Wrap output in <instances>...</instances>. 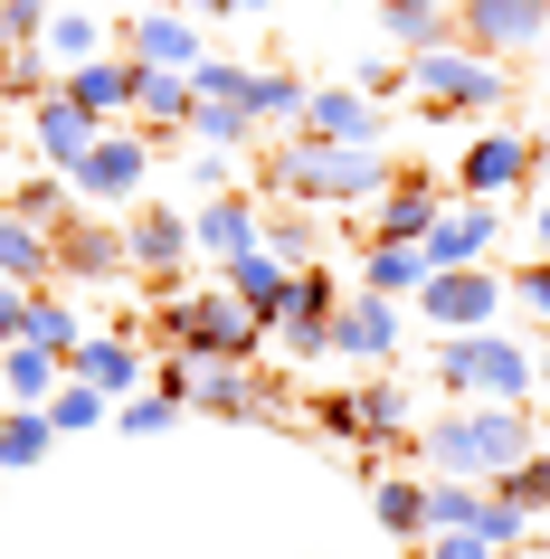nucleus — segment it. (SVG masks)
I'll return each mask as SVG.
<instances>
[{"label":"nucleus","instance_id":"nucleus-1","mask_svg":"<svg viewBox=\"0 0 550 559\" xmlns=\"http://www.w3.org/2000/svg\"><path fill=\"white\" fill-rule=\"evenodd\" d=\"M399 180L389 143H314V133H266L257 143V190L276 200H314V209H371Z\"/></svg>","mask_w":550,"mask_h":559},{"label":"nucleus","instance_id":"nucleus-2","mask_svg":"<svg viewBox=\"0 0 550 559\" xmlns=\"http://www.w3.org/2000/svg\"><path fill=\"white\" fill-rule=\"evenodd\" d=\"M541 445V417L513 408V399H465V408L428 417V437H418V465L428 474H475V484H493L503 465H522Z\"/></svg>","mask_w":550,"mask_h":559},{"label":"nucleus","instance_id":"nucleus-3","mask_svg":"<svg viewBox=\"0 0 550 559\" xmlns=\"http://www.w3.org/2000/svg\"><path fill=\"white\" fill-rule=\"evenodd\" d=\"M436 389H456V399H513L531 408V389H541V352H522L503 323L484 332H436Z\"/></svg>","mask_w":550,"mask_h":559},{"label":"nucleus","instance_id":"nucleus-4","mask_svg":"<svg viewBox=\"0 0 550 559\" xmlns=\"http://www.w3.org/2000/svg\"><path fill=\"white\" fill-rule=\"evenodd\" d=\"M408 86H418V115L446 123V115H503V95H513V67L484 58V48H465V38H436L408 58Z\"/></svg>","mask_w":550,"mask_h":559},{"label":"nucleus","instance_id":"nucleus-5","mask_svg":"<svg viewBox=\"0 0 550 559\" xmlns=\"http://www.w3.org/2000/svg\"><path fill=\"white\" fill-rule=\"evenodd\" d=\"M190 209H162V200H133L124 209V275L143 285V295H180V275H190Z\"/></svg>","mask_w":550,"mask_h":559},{"label":"nucleus","instance_id":"nucleus-6","mask_svg":"<svg viewBox=\"0 0 550 559\" xmlns=\"http://www.w3.org/2000/svg\"><path fill=\"white\" fill-rule=\"evenodd\" d=\"M408 304H418V323H428V332H484V323H503L513 285H503L493 265H436Z\"/></svg>","mask_w":550,"mask_h":559},{"label":"nucleus","instance_id":"nucleus-7","mask_svg":"<svg viewBox=\"0 0 550 559\" xmlns=\"http://www.w3.org/2000/svg\"><path fill=\"white\" fill-rule=\"evenodd\" d=\"M67 180H77V209H133V200H143V180H152V143H143V133H124V123H105Z\"/></svg>","mask_w":550,"mask_h":559},{"label":"nucleus","instance_id":"nucleus-8","mask_svg":"<svg viewBox=\"0 0 550 559\" xmlns=\"http://www.w3.org/2000/svg\"><path fill=\"white\" fill-rule=\"evenodd\" d=\"M456 38L484 58H541L550 48V0H456Z\"/></svg>","mask_w":550,"mask_h":559},{"label":"nucleus","instance_id":"nucleus-9","mask_svg":"<svg viewBox=\"0 0 550 559\" xmlns=\"http://www.w3.org/2000/svg\"><path fill=\"white\" fill-rule=\"evenodd\" d=\"M48 257H58V285H124V209H77L48 237Z\"/></svg>","mask_w":550,"mask_h":559},{"label":"nucleus","instance_id":"nucleus-10","mask_svg":"<svg viewBox=\"0 0 550 559\" xmlns=\"http://www.w3.org/2000/svg\"><path fill=\"white\" fill-rule=\"evenodd\" d=\"M190 408L200 417H285V380L266 360H200L190 370Z\"/></svg>","mask_w":550,"mask_h":559},{"label":"nucleus","instance_id":"nucleus-11","mask_svg":"<svg viewBox=\"0 0 550 559\" xmlns=\"http://www.w3.org/2000/svg\"><path fill=\"white\" fill-rule=\"evenodd\" d=\"M408 323H399V295H371V285H351L342 313H332V360L351 370H379V360H399Z\"/></svg>","mask_w":550,"mask_h":559},{"label":"nucleus","instance_id":"nucleus-12","mask_svg":"<svg viewBox=\"0 0 550 559\" xmlns=\"http://www.w3.org/2000/svg\"><path fill=\"white\" fill-rule=\"evenodd\" d=\"M190 105H200L190 67H143V58H133V133H143L152 152L190 143Z\"/></svg>","mask_w":550,"mask_h":559},{"label":"nucleus","instance_id":"nucleus-13","mask_svg":"<svg viewBox=\"0 0 550 559\" xmlns=\"http://www.w3.org/2000/svg\"><path fill=\"white\" fill-rule=\"evenodd\" d=\"M190 247H200L209 265H229V257H247V247H266V200H257V190L190 200Z\"/></svg>","mask_w":550,"mask_h":559},{"label":"nucleus","instance_id":"nucleus-14","mask_svg":"<svg viewBox=\"0 0 550 559\" xmlns=\"http://www.w3.org/2000/svg\"><path fill=\"white\" fill-rule=\"evenodd\" d=\"M418 247H428V275L436 265H484L493 247H503V200H446Z\"/></svg>","mask_w":550,"mask_h":559},{"label":"nucleus","instance_id":"nucleus-15","mask_svg":"<svg viewBox=\"0 0 550 559\" xmlns=\"http://www.w3.org/2000/svg\"><path fill=\"white\" fill-rule=\"evenodd\" d=\"M456 180H465V200H522L531 190V133H475Z\"/></svg>","mask_w":550,"mask_h":559},{"label":"nucleus","instance_id":"nucleus-16","mask_svg":"<svg viewBox=\"0 0 550 559\" xmlns=\"http://www.w3.org/2000/svg\"><path fill=\"white\" fill-rule=\"evenodd\" d=\"M67 370H77L86 389H105V399H133V389L152 380V352L133 342V323H124V332H77Z\"/></svg>","mask_w":550,"mask_h":559},{"label":"nucleus","instance_id":"nucleus-17","mask_svg":"<svg viewBox=\"0 0 550 559\" xmlns=\"http://www.w3.org/2000/svg\"><path fill=\"white\" fill-rule=\"evenodd\" d=\"M209 38L200 20L180 10V0H152V10H124V58H143V67H190Z\"/></svg>","mask_w":550,"mask_h":559},{"label":"nucleus","instance_id":"nucleus-18","mask_svg":"<svg viewBox=\"0 0 550 559\" xmlns=\"http://www.w3.org/2000/svg\"><path fill=\"white\" fill-rule=\"evenodd\" d=\"M58 95H77L95 123H133V58L124 48H95V58H67Z\"/></svg>","mask_w":550,"mask_h":559},{"label":"nucleus","instance_id":"nucleus-19","mask_svg":"<svg viewBox=\"0 0 550 559\" xmlns=\"http://www.w3.org/2000/svg\"><path fill=\"white\" fill-rule=\"evenodd\" d=\"M294 275H304V265L266 257V247H247V257H229V265H219V285H229V295L247 304V313H257L266 332H276V323L294 313Z\"/></svg>","mask_w":550,"mask_h":559},{"label":"nucleus","instance_id":"nucleus-20","mask_svg":"<svg viewBox=\"0 0 550 559\" xmlns=\"http://www.w3.org/2000/svg\"><path fill=\"white\" fill-rule=\"evenodd\" d=\"M436 209H446V200H436V171H399L371 200V228H361V237H399V247H418V237L436 228Z\"/></svg>","mask_w":550,"mask_h":559},{"label":"nucleus","instance_id":"nucleus-21","mask_svg":"<svg viewBox=\"0 0 550 559\" xmlns=\"http://www.w3.org/2000/svg\"><path fill=\"white\" fill-rule=\"evenodd\" d=\"M95 133H105V123H95L86 105H77V95H58V86H48V95H38V105H30V143L48 152V171H77V162H86V143H95Z\"/></svg>","mask_w":550,"mask_h":559},{"label":"nucleus","instance_id":"nucleus-22","mask_svg":"<svg viewBox=\"0 0 550 559\" xmlns=\"http://www.w3.org/2000/svg\"><path fill=\"white\" fill-rule=\"evenodd\" d=\"M294 133H314V143H379V105L361 86H314Z\"/></svg>","mask_w":550,"mask_h":559},{"label":"nucleus","instance_id":"nucleus-23","mask_svg":"<svg viewBox=\"0 0 550 559\" xmlns=\"http://www.w3.org/2000/svg\"><path fill=\"white\" fill-rule=\"evenodd\" d=\"M304 76H294V67H247V86H237V105H247V115L266 123V133H294V123H304Z\"/></svg>","mask_w":550,"mask_h":559},{"label":"nucleus","instance_id":"nucleus-24","mask_svg":"<svg viewBox=\"0 0 550 559\" xmlns=\"http://www.w3.org/2000/svg\"><path fill=\"white\" fill-rule=\"evenodd\" d=\"M371 512L389 540H428V474H371Z\"/></svg>","mask_w":550,"mask_h":559},{"label":"nucleus","instance_id":"nucleus-25","mask_svg":"<svg viewBox=\"0 0 550 559\" xmlns=\"http://www.w3.org/2000/svg\"><path fill=\"white\" fill-rule=\"evenodd\" d=\"M190 143H209V152H257L266 123L247 115L237 95H200V105H190Z\"/></svg>","mask_w":550,"mask_h":559},{"label":"nucleus","instance_id":"nucleus-26","mask_svg":"<svg viewBox=\"0 0 550 559\" xmlns=\"http://www.w3.org/2000/svg\"><path fill=\"white\" fill-rule=\"evenodd\" d=\"M0 275H10V285H58V257H48V228H30L20 209H0Z\"/></svg>","mask_w":550,"mask_h":559},{"label":"nucleus","instance_id":"nucleus-27","mask_svg":"<svg viewBox=\"0 0 550 559\" xmlns=\"http://www.w3.org/2000/svg\"><path fill=\"white\" fill-rule=\"evenodd\" d=\"M361 285H371V295H418V285H428V247H399V237H371V247H361Z\"/></svg>","mask_w":550,"mask_h":559},{"label":"nucleus","instance_id":"nucleus-28","mask_svg":"<svg viewBox=\"0 0 550 559\" xmlns=\"http://www.w3.org/2000/svg\"><path fill=\"white\" fill-rule=\"evenodd\" d=\"M0 380H10L20 408H48V389L67 380V360L48 352V342H10V352H0Z\"/></svg>","mask_w":550,"mask_h":559},{"label":"nucleus","instance_id":"nucleus-29","mask_svg":"<svg viewBox=\"0 0 550 559\" xmlns=\"http://www.w3.org/2000/svg\"><path fill=\"white\" fill-rule=\"evenodd\" d=\"M379 29H389V48H399V58H418V48H436V38H456V0H418V10H379Z\"/></svg>","mask_w":550,"mask_h":559},{"label":"nucleus","instance_id":"nucleus-30","mask_svg":"<svg viewBox=\"0 0 550 559\" xmlns=\"http://www.w3.org/2000/svg\"><path fill=\"white\" fill-rule=\"evenodd\" d=\"M48 445H58V417L48 408H10L0 417V474H30Z\"/></svg>","mask_w":550,"mask_h":559},{"label":"nucleus","instance_id":"nucleus-31","mask_svg":"<svg viewBox=\"0 0 550 559\" xmlns=\"http://www.w3.org/2000/svg\"><path fill=\"white\" fill-rule=\"evenodd\" d=\"M314 247H323V218H314V200H304V209H266V257L314 265Z\"/></svg>","mask_w":550,"mask_h":559},{"label":"nucleus","instance_id":"nucleus-32","mask_svg":"<svg viewBox=\"0 0 550 559\" xmlns=\"http://www.w3.org/2000/svg\"><path fill=\"white\" fill-rule=\"evenodd\" d=\"M48 417H58V437H86V427H105V417H115V399H105V389H86L77 370H67V380L48 389Z\"/></svg>","mask_w":550,"mask_h":559},{"label":"nucleus","instance_id":"nucleus-33","mask_svg":"<svg viewBox=\"0 0 550 559\" xmlns=\"http://www.w3.org/2000/svg\"><path fill=\"white\" fill-rule=\"evenodd\" d=\"M20 342H48V352H77V304L58 295V285H30V332H20Z\"/></svg>","mask_w":550,"mask_h":559},{"label":"nucleus","instance_id":"nucleus-34","mask_svg":"<svg viewBox=\"0 0 550 559\" xmlns=\"http://www.w3.org/2000/svg\"><path fill=\"white\" fill-rule=\"evenodd\" d=\"M180 417H190V408H180V399H162V389H133V399H115V427H124V437H172Z\"/></svg>","mask_w":550,"mask_h":559},{"label":"nucleus","instance_id":"nucleus-35","mask_svg":"<svg viewBox=\"0 0 550 559\" xmlns=\"http://www.w3.org/2000/svg\"><path fill=\"white\" fill-rule=\"evenodd\" d=\"M493 493H503V502H522V512L541 522V512H550V455H541V445H531L522 465H503V474H493Z\"/></svg>","mask_w":550,"mask_h":559},{"label":"nucleus","instance_id":"nucleus-36","mask_svg":"<svg viewBox=\"0 0 550 559\" xmlns=\"http://www.w3.org/2000/svg\"><path fill=\"white\" fill-rule=\"evenodd\" d=\"M48 86H58V76H48V38H38V48H0V95L38 105Z\"/></svg>","mask_w":550,"mask_h":559},{"label":"nucleus","instance_id":"nucleus-37","mask_svg":"<svg viewBox=\"0 0 550 559\" xmlns=\"http://www.w3.org/2000/svg\"><path fill=\"white\" fill-rule=\"evenodd\" d=\"M475 531H484L493 550L513 559V550H522V540H531V512H522V502H503V493H493V484H484V512H475Z\"/></svg>","mask_w":550,"mask_h":559},{"label":"nucleus","instance_id":"nucleus-38","mask_svg":"<svg viewBox=\"0 0 550 559\" xmlns=\"http://www.w3.org/2000/svg\"><path fill=\"white\" fill-rule=\"evenodd\" d=\"M48 48H58V58H95V48H105V20H95V10H48Z\"/></svg>","mask_w":550,"mask_h":559},{"label":"nucleus","instance_id":"nucleus-39","mask_svg":"<svg viewBox=\"0 0 550 559\" xmlns=\"http://www.w3.org/2000/svg\"><path fill=\"white\" fill-rule=\"evenodd\" d=\"M342 275H323V265H304V275H294V313H304V323H332V313H342Z\"/></svg>","mask_w":550,"mask_h":559},{"label":"nucleus","instance_id":"nucleus-40","mask_svg":"<svg viewBox=\"0 0 550 559\" xmlns=\"http://www.w3.org/2000/svg\"><path fill=\"white\" fill-rule=\"evenodd\" d=\"M266 342H276L285 360H332V323H304V313H285V323L266 332Z\"/></svg>","mask_w":550,"mask_h":559},{"label":"nucleus","instance_id":"nucleus-41","mask_svg":"<svg viewBox=\"0 0 550 559\" xmlns=\"http://www.w3.org/2000/svg\"><path fill=\"white\" fill-rule=\"evenodd\" d=\"M48 38V0H0V48H38Z\"/></svg>","mask_w":550,"mask_h":559},{"label":"nucleus","instance_id":"nucleus-42","mask_svg":"<svg viewBox=\"0 0 550 559\" xmlns=\"http://www.w3.org/2000/svg\"><path fill=\"white\" fill-rule=\"evenodd\" d=\"M190 190H200V200L237 190V152H209V143H190Z\"/></svg>","mask_w":550,"mask_h":559},{"label":"nucleus","instance_id":"nucleus-43","mask_svg":"<svg viewBox=\"0 0 550 559\" xmlns=\"http://www.w3.org/2000/svg\"><path fill=\"white\" fill-rule=\"evenodd\" d=\"M408 550H418V559H503L484 531H428V540H408Z\"/></svg>","mask_w":550,"mask_h":559},{"label":"nucleus","instance_id":"nucleus-44","mask_svg":"<svg viewBox=\"0 0 550 559\" xmlns=\"http://www.w3.org/2000/svg\"><path fill=\"white\" fill-rule=\"evenodd\" d=\"M503 285H513V304H522V313H541V323H550V257L513 265V275H503Z\"/></svg>","mask_w":550,"mask_h":559},{"label":"nucleus","instance_id":"nucleus-45","mask_svg":"<svg viewBox=\"0 0 550 559\" xmlns=\"http://www.w3.org/2000/svg\"><path fill=\"white\" fill-rule=\"evenodd\" d=\"M20 332H30V285H10V275H0V352H10Z\"/></svg>","mask_w":550,"mask_h":559},{"label":"nucleus","instance_id":"nucleus-46","mask_svg":"<svg viewBox=\"0 0 550 559\" xmlns=\"http://www.w3.org/2000/svg\"><path fill=\"white\" fill-rule=\"evenodd\" d=\"M351 86H361V95H371V105H379V95H389V86H408V58H371V67H361V76H351Z\"/></svg>","mask_w":550,"mask_h":559},{"label":"nucleus","instance_id":"nucleus-47","mask_svg":"<svg viewBox=\"0 0 550 559\" xmlns=\"http://www.w3.org/2000/svg\"><path fill=\"white\" fill-rule=\"evenodd\" d=\"M190 20H266V0H180Z\"/></svg>","mask_w":550,"mask_h":559},{"label":"nucleus","instance_id":"nucleus-48","mask_svg":"<svg viewBox=\"0 0 550 559\" xmlns=\"http://www.w3.org/2000/svg\"><path fill=\"white\" fill-rule=\"evenodd\" d=\"M531 190H550V133H531Z\"/></svg>","mask_w":550,"mask_h":559},{"label":"nucleus","instance_id":"nucleus-49","mask_svg":"<svg viewBox=\"0 0 550 559\" xmlns=\"http://www.w3.org/2000/svg\"><path fill=\"white\" fill-rule=\"evenodd\" d=\"M531 247H541V257H550V190H541V200H531Z\"/></svg>","mask_w":550,"mask_h":559},{"label":"nucleus","instance_id":"nucleus-50","mask_svg":"<svg viewBox=\"0 0 550 559\" xmlns=\"http://www.w3.org/2000/svg\"><path fill=\"white\" fill-rule=\"evenodd\" d=\"M371 10H418V0H371Z\"/></svg>","mask_w":550,"mask_h":559},{"label":"nucleus","instance_id":"nucleus-51","mask_svg":"<svg viewBox=\"0 0 550 559\" xmlns=\"http://www.w3.org/2000/svg\"><path fill=\"white\" fill-rule=\"evenodd\" d=\"M541 389H550V342H541Z\"/></svg>","mask_w":550,"mask_h":559},{"label":"nucleus","instance_id":"nucleus-52","mask_svg":"<svg viewBox=\"0 0 550 559\" xmlns=\"http://www.w3.org/2000/svg\"><path fill=\"white\" fill-rule=\"evenodd\" d=\"M115 10H152V0H115Z\"/></svg>","mask_w":550,"mask_h":559},{"label":"nucleus","instance_id":"nucleus-53","mask_svg":"<svg viewBox=\"0 0 550 559\" xmlns=\"http://www.w3.org/2000/svg\"><path fill=\"white\" fill-rule=\"evenodd\" d=\"M541 455H550V427H541Z\"/></svg>","mask_w":550,"mask_h":559}]
</instances>
